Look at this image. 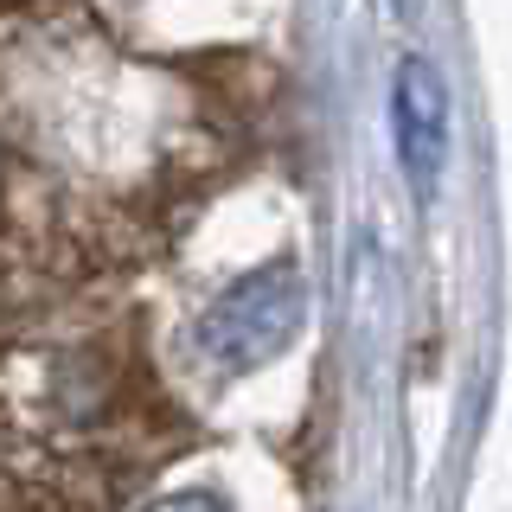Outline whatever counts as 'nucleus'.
Segmentation results:
<instances>
[{
    "instance_id": "f03ea898",
    "label": "nucleus",
    "mask_w": 512,
    "mask_h": 512,
    "mask_svg": "<svg viewBox=\"0 0 512 512\" xmlns=\"http://www.w3.org/2000/svg\"><path fill=\"white\" fill-rule=\"evenodd\" d=\"M448 84L429 58H404L391 77V141L397 160H404V180L423 192H436L442 160H448Z\"/></svg>"
},
{
    "instance_id": "f257e3e1",
    "label": "nucleus",
    "mask_w": 512,
    "mask_h": 512,
    "mask_svg": "<svg viewBox=\"0 0 512 512\" xmlns=\"http://www.w3.org/2000/svg\"><path fill=\"white\" fill-rule=\"evenodd\" d=\"M308 327V282L295 263H263L237 276L199 320V352L218 359L224 372H256L282 359Z\"/></svg>"
}]
</instances>
